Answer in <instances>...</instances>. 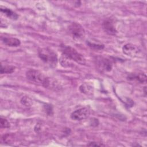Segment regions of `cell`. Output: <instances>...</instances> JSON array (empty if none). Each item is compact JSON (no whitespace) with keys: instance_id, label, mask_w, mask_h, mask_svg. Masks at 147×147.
I'll list each match as a JSON object with an SVG mask.
<instances>
[{"instance_id":"cell-4","label":"cell","mask_w":147,"mask_h":147,"mask_svg":"<svg viewBox=\"0 0 147 147\" xmlns=\"http://www.w3.org/2000/svg\"><path fill=\"white\" fill-rule=\"evenodd\" d=\"M69 31L76 41H80L84 38V29L79 24L72 23L69 27Z\"/></svg>"},{"instance_id":"cell-8","label":"cell","mask_w":147,"mask_h":147,"mask_svg":"<svg viewBox=\"0 0 147 147\" xmlns=\"http://www.w3.org/2000/svg\"><path fill=\"white\" fill-rule=\"evenodd\" d=\"M102 27L105 32H106L109 34L114 35L117 33L114 22L111 19H107L104 21L102 24Z\"/></svg>"},{"instance_id":"cell-15","label":"cell","mask_w":147,"mask_h":147,"mask_svg":"<svg viewBox=\"0 0 147 147\" xmlns=\"http://www.w3.org/2000/svg\"><path fill=\"white\" fill-rule=\"evenodd\" d=\"M0 124H1V127L8 128L10 127L9 122L6 119L3 118H1V119H0Z\"/></svg>"},{"instance_id":"cell-7","label":"cell","mask_w":147,"mask_h":147,"mask_svg":"<svg viewBox=\"0 0 147 147\" xmlns=\"http://www.w3.org/2000/svg\"><path fill=\"white\" fill-rule=\"evenodd\" d=\"M95 60L96 65L99 69L105 71H110L111 69L112 64L109 59L103 57H98Z\"/></svg>"},{"instance_id":"cell-14","label":"cell","mask_w":147,"mask_h":147,"mask_svg":"<svg viewBox=\"0 0 147 147\" xmlns=\"http://www.w3.org/2000/svg\"><path fill=\"white\" fill-rule=\"evenodd\" d=\"M87 44L90 47L95 49H102L104 48V45L103 44L92 43L90 42H88Z\"/></svg>"},{"instance_id":"cell-13","label":"cell","mask_w":147,"mask_h":147,"mask_svg":"<svg viewBox=\"0 0 147 147\" xmlns=\"http://www.w3.org/2000/svg\"><path fill=\"white\" fill-rule=\"evenodd\" d=\"M15 69V67L12 65H1V73L2 74H10L14 72Z\"/></svg>"},{"instance_id":"cell-16","label":"cell","mask_w":147,"mask_h":147,"mask_svg":"<svg viewBox=\"0 0 147 147\" xmlns=\"http://www.w3.org/2000/svg\"><path fill=\"white\" fill-rule=\"evenodd\" d=\"M88 146H105V145L102 144H98L97 142H90V144H88Z\"/></svg>"},{"instance_id":"cell-3","label":"cell","mask_w":147,"mask_h":147,"mask_svg":"<svg viewBox=\"0 0 147 147\" xmlns=\"http://www.w3.org/2000/svg\"><path fill=\"white\" fill-rule=\"evenodd\" d=\"M40 59L51 65L55 66L57 64V55L53 51L48 48H42L38 51Z\"/></svg>"},{"instance_id":"cell-12","label":"cell","mask_w":147,"mask_h":147,"mask_svg":"<svg viewBox=\"0 0 147 147\" xmlns=\"http://www.w3.org/2000/svg\"><path fill=\"white\" fill-rule=\"evenodd\" d=\"M71 59L68 58L64 55L62 54V55L60 57V62L62 66H63L64 67H70L71 65V64H72V63L71 62Z\"/></svg>"},{"instance_id":"cell-2","label":"cell","mask_w":147,"mask_h":147,"mask_svg":"<svg viewBox=\"0 0 147 147\" xmlns=\"http://www.w3.org/2000/svg\"><path fill=\"white\" fill-rule=\"evenodd\" d=\"M63 54L68 58L80 64H84L86 59L82 55L80 54L76 49L70 46H64L62 49Z\"/></svg>"},{"instance_id":"cell-1","label":"cell","mask_w":147,"mask_h":147,"mask_svg":"<svg viewBox=\"0 0 147 147\" xmlns=\"http://www.w3.org/2000/svg\"><path fill=\"white\" fill-rule=\"evenodd\" d=\"M26 76L30 82L36 83L45 87H48L49 85L48 78L38 70L34 69H29L26 72Z\"/></svg>"},{"instance_id":"cell-9","label":"cell","mask_w":147,"mask_h":147,"mask_svg":"<svg viewBox=\"0 0 147 147\" xmlns=\"http://www.w3.org/2000/svg\"><path fill=\"white\" fill-rule=\"evenodd\" d=\"M2 41L9 47H17L21 44L20 40L13 37H3L2 38Z\"/></svg>"},{"instance_id":"cell-11","label":"cell","mask_w":147,"mask_h":147,"mask_svg":"<svg viewBox=\"0 0 147 147\" xmlns=\"http://www.w3.org/2000/svg\"><path fill=\"white\" fill-rule=\"evenodd\" d=\"M1 11L3 13H4L8 17H9L11 19L13 20H16L18 18V16L14 13L13 11H11V10H10L9 9H7L6 7L1 8Z\"/></svg>"},{"instance_id":"cell-6","label":"cell","mask_w":147,"mask_h":147,"mask_svg":"<svg viewBox=\"0 0 147 147\" xmlns=\"http://www.w3.org/2000/svg\"><path fill=\"white\" fill-rule=\"evenodd\" d=\"M89 115L90 110L86 107H83L72 112L71 114V118L75 121H81L87 118Z\"/></svg>"},{"instance_id":"cell-10","label":"cell","mask_w":147,"mask_h":147,"mask_svg":"<svg viewBox=\"0 0 147 147\" xmlns=\"http://www.w3.org/2000/svg\"><path fill=\"white\" fill-rule=\"evenodd\" d=\"M127 79L130 80H136L140 83H144L146 81V76L142 73L131 74L127 76Z\"/></svg>"},{"instance_id":"cell-5","label":"cell","mask_w":147,"mask_h":147,"mask_svg":"<svg viewBox=\"0 0 147 147\" xmlns=\"http://www.w3.org/2000/svg\"><path fill=\"white\" fill-rule=\"evenodd\" d=\"M122 51L126 55L129 57H137L140 53L141 50L135 45L131 44H127L123 45L122 47Z\"/></svg>"}]
</instances>
